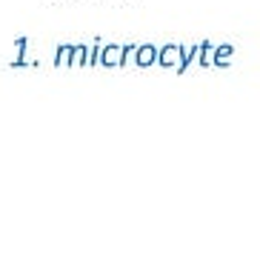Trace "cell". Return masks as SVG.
I'll list each match as a JSON object with an SVG mask.
<instances>
[{
	"label": "cell",
	"instance_id": "5b68a950",
	"mask_svg": "<svg viewBox=\"0 0 260 257\" xmlns=\"http://www.w3.org/2000/svg\"><path fill=\"white\" fill-rule=\"evenodd\" d=\"M72 57H75V46H60L57 49V54H54V66H60V69H66V66H72Z\"/></svg>",
	"mask_w": 260,
	"mask_h": 257
},
{
	"label": "cell",
	"instance_id": "7a4b0ae2",
	"mask_svg": "<svg viewBox=\"0 0 260 257\" xmlns=\"http://www.w3.org/2000/svg\"><path fill=\"white\" fill-rule=\"evenodd\" d=\"M100 66H106V69L123 66V46H120V43L103 46V52H100Z\"/></svg>",
	"mask_w": 260,
	"mask_h": 257
},
{
	"label": "cell",
	"instance_id": "8992f818",
	"mask_svg": "<svg viewBox=\"0 0 260 257\" xmlns=\"http://www.w3.org/2000/svg\"><path fill=\"white\" fill-rule=\"evenodd\" d=\"M198 66H214V46L209 43H200V54H198Z\"/></svg>",
	"mask_w": 260,
	"mask_h": 257
},
{
	"label": "cell",
	"instance_id": "52a82bcc",
	"mask_svg": "<svg viewBox=\"0 0 260 257\" xmlns=\"http://www.w3.org/2000/svg\"><path fill=\"white\" fill-rule=\"evenodd\" d=\"M72 66H89V46H86V43L75 46V57H72Z\"/></svg>",
	"mask_w": 260,
	"mask_h": 257
},
{
	"label": "cell",
	"instance_id": "6da1fadb",
	"mask_svg": "<svg viewBox=\"0 0 260 257\" xmlns=\"http://www.w3.org/2000/svg\"><path fill=\"white\" fill-rule=\"evenodd\" d=\"M183 54H186V49L180 43H169V46H163L160 49V57H157V66H163V69H172V66H180V60H183Z\"/></svg>",
	"mask_w": 260,
	"mask_h": 257
},
{
	"label": "cell",
	"instance_id": "3957f363",
	"mask_svg": "<svg viewBox=\"0 0 260 257\" xmlns=\"http://www.w3.org/2000/svg\"><path fill=\"white\" fill-rule=\"evenodd\" d=\"M157 57H160V49H157V46H152V43H143V46H138L135 66L149 69V66H154V63H157Z\"/></svg>",
	"mask_w": 260,
	"mask_h": 257
},
{
	"label": "cell",
	"instance_id": "277c9868",
	"mask_svg": "<svg viewBox=\"0 0 260 257\" xmlns=\"http://www.w3.org/2000/svg\"><path fill=\"white\" fill-rule=\"evenodd\" d=\"M235 54V46L232 43H223V46H214V66L217 69H226L229 66V57Z\"/></svg>",
	"mask_w": 260,
	"mask_h": 257
}]
</instances>
